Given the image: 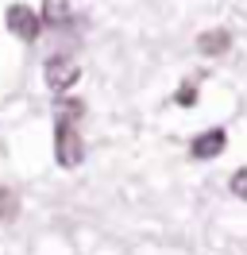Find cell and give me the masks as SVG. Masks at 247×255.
I'll return each mask as SVG.
<instances>
[{"label": "cell", "instance_id": "obj_1", "mask_svg": "<svg viewBox=\"0 0 247 255\" xmlns=\"http://www.w3.org/2000/svg\"><path fill=\"white\" fill-rule=\"evenodd\" d=\"M77 120H66L58 116V128H54V159H58L62 170H77L85 162V139L77 135Z\"/></svg>", "mask_w": 247, "mask_h": 255}, {"label": "cell", "instance_id": "obj_2", "mask_svg": "<svg viewBox=\"0 0 247 255\" xmlns=\"http://www.w3.org/2000/svg\"><path fill=\"white\" fill-rule=\"evenodd\" d=\"M43 78H46V85H50L54 93H66V89H74V85H77L81 70H77V62L70 58V54H54V58H46Z\"/></svg>", "mask_w": 247, "mask_h": 255}, {"label": "cell", "instance_id": "obj_3", "mask_svg": "<svg viewBox=\"0 0 247 255\" xmlns=\"http://www.w3.org/2000/svg\"><path fill=\"white\" fill-rule=\"evenodd\" d=\"M4 23H8V31L19 35L23 43H35L39 31H43V19L35 16L27 4H12V8H8V16H4Z\"/></svg>", "mask_w": 247, "mask_h": 255}, {"label": "cell", "instance_id": "obj_4", "mask_svg": "<svg viewBox=\"0 0 247 255\" xmlns=\"http://www.w3.org/2000/svg\"><path fill=\"white\" fill-rule=\"evenodd\" d=\"M224 147H228V135H224L220 128H209V131H201L197 139L189 143V155H193V159H201V162H209V159H216Z\"/></svg>", "mask_w": 247, "mask_h": 255}, {"label": "cell", "instance_id": "obj_5", "mask_svg": "<svg viewBox=\"0 0 247 255\" xmlns=\"http://www.w3.org/2000/svg\"><path fill=\"white\" fill-rule=\"evenodd\" d=\"M232 47V35L224 27H216V31H201L197 35V50L201 54H209V58H220V54H228Z\"/></svg>", "mask_w": 247, "mask_h": 255}, {"label": "cell", "instance_id": "obj_6", "mask_svg": "<svg viewBox=\"0 0 247 255\" xmlns=\"http://www.w3.org/2000/svg\"><path fill=\"white\" fill-rule=\"evenodd\" d=\"M43 23H50V27H62L66 19H70V0H43Z\"/></svg>", "mask_w": 247, "mask_h": 255}, {"label": "cell", "instance_id": "obj_7", "mask_svg": "<svg viewBox=\"0 0 247 255\" xmlns=\"http://www.w3.org/2000/svg\"><path fill=\"white\" fill-rule=\"evenodd\" d=\"M15 213H19V201H15L12 190H0V221H12Z\"/></svg>", "mask_w": 247, "mask_h": 255}, {"label": "cell", "instance_id": "obj_8", "mask_svg": "<svg viewBox=\"0 0 247 255\" xmlns=\"http://www.w3.org/2000/svg\"><path fill=\"white\" fill-rule=\"evenodd\" d=\"M174 101H178V105H185V109H189V105L197 101V85H182V89L174 93Z\"/></svg>", "mask_w": 247, "mask_h": 255}, {"label": "cell", "instance_id": "obj_9", "mask_svg": "<svg viewBox=\"0 0 247 255\" xmlns=\"http://www.w3.org/2000/svg\"><path fill=\"white\" fill-rule=\"evenodd\" d=\"M232 193H236V197L247 193V170H236V174H232Z\"/></svg>", "mask_w": 247, "mask_h": 255}]
</instances>
